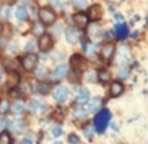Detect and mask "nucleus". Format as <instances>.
Returning <instances> with one entry per match:
<instances>
[{"label":"nucleus","mask_w":148,"mask_h":144,"mask_svg":"<svg viewBox=\"0 0 148 144\" xmlns=\"http://www.w3.org/2000/svg\"><path fill=\"white\" fill-rule=\"evenodd\" d=\"M110 117H112V114H110V112L106 109L100 111L96 114V117L94 119V126H95V130L97 131V132L102 134L103 131L107 129L108 123L110 120Z\"/></svg>","instance_id":"obj_1"},{"label":"nucleus","mask_w":148,"mask_h":144,"mask_svg":"<svg viewBox=\"0 0 148 144\" xmlns=\"http://www.w3.org/2000/svg\"><path fill=\"white\" fill-rule=\"evenodd\" d=\"M39 18L44 24H52L56 20V15L50 8H42L39 11Z\"/></svg>","instance_id":"obj_2"},{"label":"nucleus","mask_w":148,"mask_h":144,"mask_svg":"<svg viewBox=\"0 0 148 144\" xmlns=\"http://www.w3.org/2000/svg\"><path fill=\"white\" fill-rule=\"evenodd\" d=\"M37 62H38V57H37L36 55H33V54H30V55L25 56L23 58V61H21L23 67L25 68L26 70H29V71H31V70H33L36 68Z\"/></svg>","instance_id":"obj_3"},{"label":"nucleus","mask_w":148,"mask_h":144,"mask_svg":"<svg viewBox=\"0 0 148 144\" xmlns=\"http://www.w3.org/2000/svg\"><path fill=\"white\" fill-rule=\"evenodd\" d=\"M52 95H53V98H55L56 101L63 102V101H65L66 98H68V89H66L64 86H58V87L55 88Z\"/></svg>","instance_id":"obj_4"},{"label":"nucleus","mask_w":148,"mask_h":144,"mask_svg":"<svg viewBox=\"0 0 148 144\" xmlns=\"http://www.w3.org/2000/svg\"><path fill=\"white\" fill-rule=\"evenodd\" d=\"M88 21H89V18L84 13H77L73 16V23H75V25L79 29H84L88 25Z\"/></svg>","instance_id":"obj_5"},{"label":"nucleus","mask_w":148,"mask_h":144,"mask_svg":"<svg viewBox=\"0 0 148 144\" xmlns=\"http://www.w3.org/2000/svg\"><path fill=\"white\" fill-rule=\"evenodd\" d=\"M114 53H115V45L112 44V43L103 45V46H102V49H101V56H102L104 60L112 58L113 55H114Z\"/></svg>","instance_id":"obj_6"},{"label":"nucleus","mask_w":148,"mask_h":144,"mask_svg":"<svg viewBox=\"0 0 148 144\" xmlns=\"http://www.w3.org/2000/svg\"><path fill=\"white\" fill-rule=\"evenodd\" d=\"M51 46H52L51 36H49V35H43L42 37L39 38V48H40V50H42V51H47Z\"/></svg>","instance_id":"obj_7"},{"label":"nucleus","mask_w":148,"mask_h":144,"mask_svg":"<svg viewBox=\"0 0 148 144\" xmlns=\"http://www.w3.org/2000/svg\"><path fill=\"white\" fill-rule=\"evenodd\" d=\"M76 100L78 104H85L89 100V91L87 88H78L77 91V95H76Z\"/></svg>","instance_id":"obj_8"},{"label":"nucleus","mask_w":148,"mask_h":144,"mask_svg":"<svg viewBox=\"0 0 148 144\" xmlns=\"http://www.w3.org/2000/svg\"><path fill=\"white\" fill-rule=\"evenodd\" d=\"M102 17V8L98 5H94L89 8V19L91 20H98Z\"/></svg>","instance_id":"obj_9"},{"label":"nucleus","mask_w":148,"mask_h":144,"mask_svg":"<svg viewBox=\"0 0 148 144\" xmlns=\"http://www.w3.org/2000/svg\"><path fill=\"white\" fill-rule=\"evenodd\" d=\"M115 33H116V37L120 39H123L127 37V33H128V28L126 24H116L115 25Z\"/></svg>","instance_id":"obj_10"},{"label":"nucleus","mask_w":148,"mask_h":144,"mask_svg":"<svg viewBox=\"0 0 148 144\" xmlns=\"http://www.w3.org/2000/svg\"><path fill=\"white\" fill-rule=\"evenodd\" d=\"M66 74H68V67H66L65 64H60V66H58V67L55 69V71H53V78H55L56 80H60V79L65 78Z\"/></svg>","instance_id":"obj_11"},{"label":"nucleus","mask_w":148,"mask_h":144,"mask_svg":"<svg viewBox=\"0 0 148 144\" xmlns=\"http://www.w3.org/2000/svg\"><path fill=\"white\" fill-rule=\"evenodd\" d=\"M20 81V76L18 75V73L16 71H10L7 75V85L11 87H16Z\"/></svg>","instance_id":"obj_12"},{"label":"nucleus","mask_w":148,"mask_h":144,"mask_svg":"<svg viewBox=\"0 0 148 144\" xmlns=\"http://www.w3.org/2000/svg\"><path fill=\"white\" fill-rule=\"evenodd\" d=\"M65 36H66V41L69 43H71V44L76 43L78 41V32L75 29H72V28H69L65 31Z\"/></svg>","instance_id":"obj_13"},{"label":"nucleus","mask_w":148,"mask_h":144,"mask_svg":"<svg viewBox=\"0 0 148 144\" xmlns=\"http://www.w3.org/2000/svg\"><path fill=\"white\" fill-rule=\"evenodd\" d=\"M122 92H123L122 83H120V82H113L112 83V86H110V94H112L113 97H117V95H120Z\"/></svg>","instance_id":"obj_14"},{"label":"nucleus","mask_w":148,"mask_h":144,"mask_svg":"<svg viewBox=\"0 0 148 144\" xmlns=\"http://www.w3.org/2000/svg\"><path fill=\"white\" fill-rule=\"evenodd\" d=\"M16 17H17L19 20H26L27 17H29L27 10H26L25 7H23V6L18 7V8L16 10Z\"/></svg>","instance_id":"obj_15"},{"label":"nucleus","mask_w":148,"mask_h":144,"mask_svg":"<svg viewBox=\"0 0 148 144\" xmlns=\"http://www.w3.org/2000/svg\"><path fill=\"white\" fill-rule=\"evenodd\" d=\"M101 104H102L101 98H94V99H91L89 101V110L91 112H97L98 111V107L101 106Z\"/></svg>","instance_id":"obj_16"},{"label":"nucleus","mask_w":148,"mask_h":144,"mask_svg":"<svg viewBox=\"0 0 148 144\" xmlns=\"http://www.w3.org/2000/svg\"><path fill=\"white\" fill-rule=\"evenodd\" d=\"M82 63H83V60L79 55H73L70 60V64L72 66L73 69H78L82 66Z\"/></svg>","instance_id":"obj_17"},{"label":"nucleus","mask_w":148,"mask_h":144,"mask_svg":"<svg viewBox=\"0 0 148 144\" xmlns=\"http://www.w3.org/2000/svg\"><path fill=\"white\" fill-rule=\"evenodd\" d=\"M44 31H45V28L42 23H36L32 28V33L34 36H42L44 33Z\"/></svg>","instance_id":"obj_18"},{"label":"nucleus","mask_w":148,"mask_h":144,"mask_svg":"<svg viewBox=\"0 0 148 144\" xmlns=\"http://www.w3.org/2000/svg\"><path fill=\"white\" fill-rule=\"evenodd\" d=\"M73 114H75L76 118L82 119V118H85V117H87L88 113H87V111L83 109V107H77V109L75 110V113H73Z\"/></svg>","instance_id":"obj_19"},{"label":"nucleus","mask_w":148,"mask_h":144,"mask_svg":"<svg viewBox=\"0 0 148 144\" xmlns=\"http://www.w3.org/2000/svg\"><path fill=\"white\" fill-rule=\"evenodd\" d=\"M98 79H100V81H102V82H107L110 79L109 71L108 70H101L100 73H98Z\"/></svg>","instance_id":"obj_20"},{"label":"nucleus","mask_w":148,"mask_h":144,"mask_svg":"<svg viewBox=\"0 0 148 144\" xmlns=\"http://www.w3.org/2000/svg\"><path fill=\"white\" fill-rule=\"evenodd\" d=\"M0 144H11V137L8 135V132H1L0 135Z\"/></svg>","instance_id":"obj_21"},{"label":"nucleus","mask_w":148,"mask_h":144,"mask_svg":"<svg viewBox=\"0 0 148 144\" xmlns=\"http://www.w3.org/2000/svg\"><path fill=\"white\" fill-rule=\"evenodd\" d=\"M8 110H10V104H8V101L4 100V101L0 102V113H6Z\"/></svg>","instance_id":"obj_22"},{"label":"nucleus","mask_w":148,"mask_h":144,"mask_svg":"<svg viewBox=\"0 0 148 144\" xmlns=\"http://www.w3.org/2000/svg\"><path fill=\"white\" fill-rule=\"evenodd\" d=\"M37 91H38L39 93L42 94H45L49 92V86L46 85V83H39L38 86H37Z\"/></svg>","instance_id":"obj_23"},{"label":"nucleus","mask_w":148,"mask_h":144,"mask_svg":"<svg viewBox=\"0 0 148 144\" xmlns=\"http://www.w3.org/2000/svg\"><path fill=\"white\" fill-rule=\"evenodd\" d=\"M69 142H70L71 144H81L79 137H78L77 135H75V134H72V135L69 136Z\"/></svg>","instance_id":"obj_24"},{"label":"nucleus","mask_w":148,"mask_h":144,"mask_svg":"<svg viewBox=\"0 0 148 144\" xmlns=\"http://www.w3.org/2000/svg\"><path fill=\"white\" fill-rule=\"evenodd\" d=\"M72 4H73V6H75L76 8H81V10L84 8L85 6L88 5V3H87V1H84V0H79V1H73Z\"/></svg>","instance_id":"obj_25"},{"label":"nucleus","mask_w":148,"mask_h":144,"mask_svg":"<svg viewBox=\"0 0 148 144\" xmlns=\"http://www.w3.org/2000/svg\"><path fill=\"white\" fill-rule=\"evenodd\" d=\"M13 111H14L16 113H23V111H24V104L17 102V104L13 106Z\"/></svg>","instance_id":"obj_26"},{"label":"nucleus","mask_w":148,"mask_h":144,"mask_svg":"<svg viewBox=\"0 0 148 144\" xmlns=\"http://www.w3.org/2000/svg\"><path fill=\"white\" fill-rule=\"evenodd\" d=\"M62 134H63V130H62L60 126H56V127L52 129V135H53L55 137H59Z\"/></svg>","instance_id":"obj_27"},{"label":"nucleus","mask_w":148,"mask_h":144,"mask_svg":"<svg viewBox=\"0 0 148 144\" xmlns=\"http://www.w3.org/2000/svg\"><path fill=\"white\" fill-rule=\"evenodd\" d=\"M84 135H85V137H88V138L92 137V129L91 127H85L84 129Z\"/></svg>","instance_id":"obj_28"},{"label":"nucleus","mask_w":148,"mask_h":144,"mask_svg":"<svg viewBox=\"0 0 148 144\" xmlns=\"http://www.w3.org/2000/svg\"><path fill=\"white\" fill-rule=\"evenodd\" d=\"M37 109H38V102L37 101H31L30 102V110L31 111H37Z\"/></svg>","instance_id":"obj_29"},{"label":"nucleus","mask_w":148,"mask_h":144,"mask_svg":"<svg viewBox=\"0 0 148 144\" xmlns=\"http://www.w3.org/2000/svg\"><path fill=\"white\" fill-rule=\"evenodd\" d=\"M8 11H10V8H8V7H5V10H3V11H1V16H3L5 19H7V18H8V15H7V13H8Z\"/></svg>","instance_id":"obj_30"},{"label":"nucleus","mask_w":148,"mask_h":144,"mask_svg":"<svg viewBox=\"0 0 148 144\" xmlns=\"http://www.w3.org/2000/svg\"><path fill=\"white\" fill-rule=\"evenodd\" d=\"M7 123H8L7 119H0V126H1V127H6Z\"/></svg>","instance_id":"obj_31"},{"label":"nucleus","mask_w":148,"mask_h":144,"mask_svg":"<svg viewBox=\"0 0 148 144\" xmlns=\"http://www.w3.org/2000/svg\"><path fill=\"white\" fill-rule=\"evenodd\" d=\"M26 50H29V51H31V50H34V44L33 43H27V46H26Z\"/></svg>","instance_id":"obj_32"},{"label":"nucleus","mask_w":148,"mask_h":144,"mask_svg":"<svg viewBox=\"0 0 148 144\" xmlns=\"http://www.w3.org/2000/svg\"><path fill=\"white\" fill-rule=\"evenodd\" d=\"M23 144H33V142H32V139H30V138H25L23 141Z\"/></svg>","instance_id":"obj_33"},{"label":"nucleus","mask_w":148,"mask_h":144,"mask_svg":"<svg viewBox=\"0 0 148 144\" xmlns=\"http://www.w3.org/2000/svg\"><path fill=\"white\" fill-rule=\"evenodd\" d=\"M115 17H116V18H115V19H116V20H117V19H119V20H121V19H122V17H121V15H119V16H117V15H116V16H115Z\"/></svg>","instance_id":"obj_34"},{"label":"nucleus","mask_w":148,"mask_h":144,"mask_svg":"<svg viewBox=\"0 0 148 144\" xmlns=\"http://www.w3.org/2000/svg\"><path fill=\"white\" fill-rule=\"evenodd\" d=\"M3 31V28H1V24H0V32H1Z\"/></svg>","instance_id":"obj_35"},{"label":"nucleus","mask_w":148,"mask_h":144,"mask_svg":"<svg viewBox=\"0 0 148 144\" xmlns=\"http://www.w3.org/2000/svg\"><path fill=\"white\" fill-rule=\"evenodd\" d=\"M58 144H59V143H58ZM60 144H62V143H60Z\"/></svg>","instance_id":"obj_36"}]
</instances>
